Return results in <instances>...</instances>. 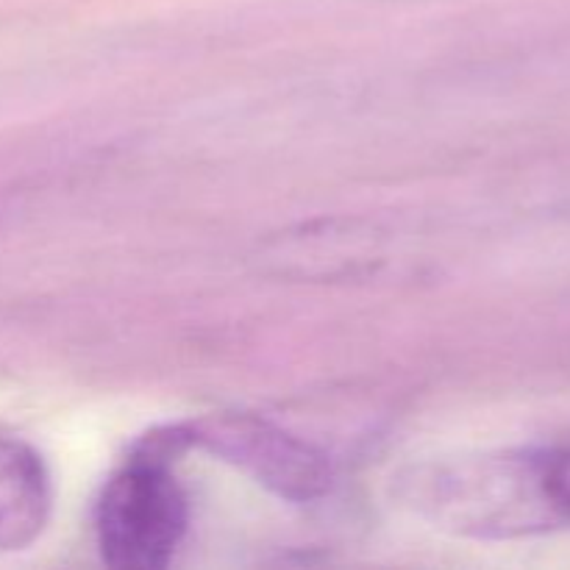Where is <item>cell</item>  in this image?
<instances>
[{
    "instance_id": "3957f363",
    "label": "cell",
    "mask_w": 570,
    "mask_h": 570,
    "mask_svg": "<svg viewBox=\"0 0 570 570\" xmlns=\"http://www.w3.org/2000/svg\"><path fill=\"white\" fill-rule=\"evenodd\" d=\"M189 443H200L223 456L273 493L293 501L321 499L332 488V465L312 445L289 438L273 423L250 415L209 417L187 432Z\"/></svg>"
},
{
    "instance_id": "7a4b0ae2",
    "label": "cell",
    "mask_w": 570,
    "mask_h": 570,
    "mask_svg": "<svg viewBox=\"0 0 570 570\" xmlns=\"http://www.w3.org/2000/svg\"><path fill=\"white\" fill-rule=\"evenodd\" d=\"M189 445L187 432L154 434L106 482L95 510L100 557L117 570H159L187 538L189 504L173 456Z\"/></svg>"
},
{
    "instance_id": "5b68a950",
    "label": "cell",
    "mask_w": 570,
    "mask_h": 570,
    "mask_svg": "<svg viewBox=\"0 0 570 570\" xmlns=\"http://www.w3.org/2000/svg\"><path fill=\"white\" fill-rule=\"evenodd\" d=\"M540 454H543L546 484H549L551 499L566 523H570V438L549 445V449H540Z\"/></svg>"
},
{
    "instance_id": "277c9868",
    "label": "cell",
    "mask_w": 570,
    "mask_h": 570,
    "mask_svg": "<svg viewBox=\"0 0 570 570\" xmlns=\"http://www.w3.org/2000/svg\"><path fill=\"white\" fill-rule=\"evenodd\" d=\"M50 515V479L42 456L0 438V551H20L42 534Z\"/></svg>"
},
{
    "instance_id": "6da1fadb",
    "label": "cell",
    "mask_w": 570,
    "mask_h": 570,
    "mask_svg": "<svg viewBox=\"0 0 570 570\" xmlns=\"http://www.w3.org/2000/svg\"><path fill=\"white\" fill-rule=\"evenodd\" d=\"M415 501L434 523L471 538H523L568 527L549 493L543 454L504 451L417 473Z\"/></svg>"
}]
</instances>
